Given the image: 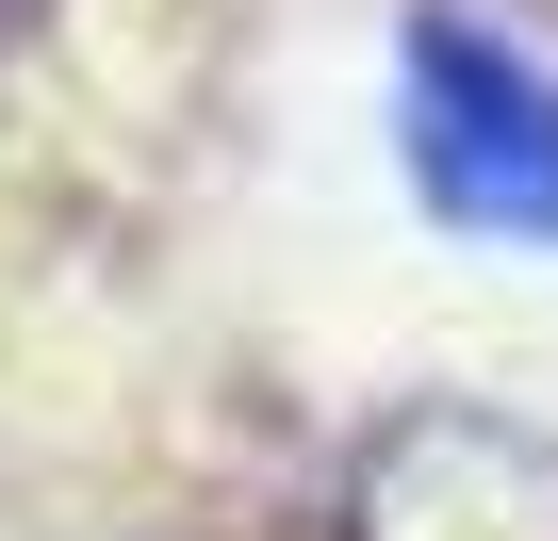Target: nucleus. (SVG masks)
<instances>
[{
  "mask_svg": "<svg viewBox=\"0 0 558 541\" xmlns=\"http://www.w3.org/2000/svg\"><path fill=\"white\" fill-rule=\"evenodd\" d=\"M345 541H558V443L493 410H411L362 443Z\"/></svg>",
  "mask_w": 558,
  "mask_h": 541,
  "instance_id": "f03ea898",
  "label": "nucleus"
},
{
  "mask_svg": "<svg viewBox=\"0 0 558 541\" xmlns=\"http://www.w3.org/2000/svg\"><path fill=\"white\" fill-rule=\"evenodd\" d=\"M411 197L493 246H558V83L476 17H411Z\"/></svg>",
  "mask_w": 558,
  "mask_h": 541,
  "instance_id": "f257e3e1",
  "label": "nucleus"
}]
</instances>
